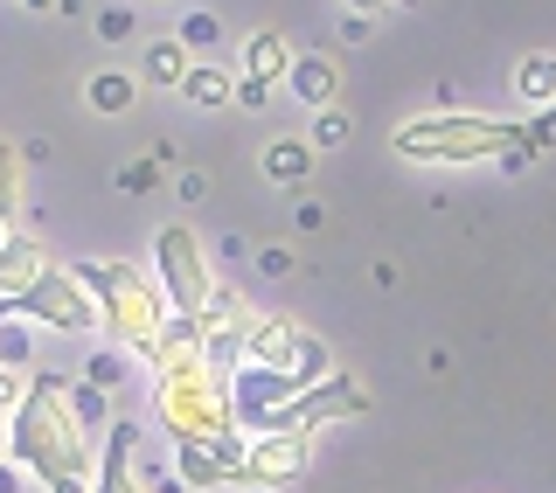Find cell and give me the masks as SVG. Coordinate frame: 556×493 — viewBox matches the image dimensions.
<instances>
[{"instance_id": "6da1fadb", "label": "cell", "mask_w": 556, "mask_h": 493, "mask_svg": "<svg viewBox=\"0 0 556 493\" xmlns=\"http://www.w3.org/2000/svg\"><path fill=\"white\" fill-rule=\"evenodd\" d=\"M8 452L14 466H28L49 493H84L98 480L91 466V438H84V417H77V390L63 376H28V396L22 410L8 417Z\"/></svg>"}, {"instance_id": "7a4b0ae2", "label": "cell", "mask_w": 556, "mask_h": 493, "mask_svg": "<svg viewBox=\"0 0 556 493\" xmlns=\"http://www.w3.org/2000/svg\"><path fill=\"white\" fill-rule=\"evenodd\" d=\"M70 271H77L84 292L98 299V320H104V333H112L126 355H147V362L161 355V341L174 327V306H167L161 278H147L126 257H91V264H70Z\"/></svg>"}, {"instance_id": "3957f363", "label": "cell", "mask_w": 556, "mask_h": 493, "mask_svg": "<svg viewBox=\"0 0 556 493\" xmlns=\"http://www.w3.org/2000/svg\"><path fill=\"white\" fill-rule=\"evenodd\" d=\"M396 153L425 167H473V161L521 167V126L515 118H486V112H431V118L396 126Z\"/></svg>"}, {"instance_id": "277c9868", "label": "cell", "mask_w": 556, "mask_h": 493, "mask_svg": "<svg viewBox=\"0 0 556 493\" xmlns=\"http://www.w3.org/2000/svg\"><path fill=\"white\" fill-rule=\"evenodd\" d=\"M153 278H161L167 306L181 313V320H202L208 299H216V278H208V257H202V237L188 230V223H167V230L153 237Z\"/></svg>"}, {"instance_id": "5b68a950", "label": "cell", "mask_w": 556, "mask_h": 493, "mask_svg": "<svg viewBox=\"0 0 556 493\" xmlns=\"http://www.w3.org/2000/svg\"><path fill=\"white\" fill-rule=\"evenodd\" d=\"M14 320H35V327H56V333H91L98 320V299L84 292V278L70 264H42V278L14 299Z\"/></svg>"}, {"instance_id": "8992f818", "label": "cell", "mask_w": 556, "mask_h": 493, "mask_svg": "<svg viewBox=\"0 0 556 493\" xmlns=\"http://www.w3.org/2000/svg\"><path fill=\"white\" fill-rule=\"evenodd\" d=\"M243 362H257V368H271V376H286L292 390H313V382H327L334 376V362H327V347L313 341L306 327H292V320H278V313H265L251 333V355Z\"/></svg>"}, {"instance_id": "52a82bcc", "label": "cell", "mask_w": 556, "mask_h": 493, "mask_svg": "<svg viewBox=\"0 0 556 493\" xmlns=\"http://www.w3.org/2000/svg\"><path fill=\"white\" fill-rule=\"evenodd\" d=\"M362 410H369V390L348 376H327L313 390H300L286 410H271L265 431H320V425H341V417H362Z\"/></svg>"}, {"instance_id": "ba28073f", "label": "cell", "mask_w": 556, "mask_h": 493, "mask_svg": "<svg viewBox=\"0 0 556 493\" xmlns=\"http://www.w3.org/2000/svg\"><path fill=\"white\" fill-rule=\"evenodd\" d=\"M313 466V431H257L243 445V480L237 486H292Z\"/></svg>"}, {"instance_id": "9c48e42d", "label": "cell", "mask_w": 556, "mask_h": 493, "mask_svg": "<svg viewBox=\"0 0 556 493\" xmlns=\"http://www.w3.org/2000/svg\"><path fill=\"white\" fill-rule=\"evenodd\" d=\"M257 320H265V313H251L237 292H216V299H208V313H202V355L216 362V368H243Z\"/></svg>"}, {"instance_id": "30bf717a", "label": "cell", "mask_w": 556, "mask_h": 493, "mask_svg": "<svg viewBox=\"0 0 556 493\" xmlns=\"http://www.w3.org/2000/svg\"><path fill=\"white\" fill-rule=\"evenodd\" d=\"M174 472H181V486H195V493L237 486L243 480V445L237 438H181V445H174Z\"/></svg>"}, {"instance_id": "8fae6325", "label": "cell", "mask_w": 556, "mask_h": 493, "mask_svg": "<svg viewBox=\"0 0 556 493\" xmlns=\"http://www.w3.org/2000/svg\"><path fill=\"white\" fill-rule=\"evenodd\" d=\"M132 425H112V445H104V459H98V480L91 493H147V480L132 472Z\"/></svg>"}, {"instance_id": "7c38bea8", "label": "cell", "mask_w": 556, "mask_h": 493, "mask_svg": "<svg viewBox=\"0 0 556 493\" xmlns=\"http://www.w3.org/2000/svg\"><path fill=\"white\" fill-rule=\"evenodd\" d=\"M243 77L265 84V91H271V84H286V77H292V42H286L278 28L251 35V42H243Z\"/></svg>"}, {"instance_id": "4fadbf2b", "label": "cell", "mask_w": 556, "mask_h": 493, "mask_svg": "<svg viewBox=\"0 0 556 493\" xmlns=\"http://www.w3.org/2000/svg\"><path fill=\"white\" fill-rule=\"evenodd\" d=\"M42 243H28V237H14L8 251H0V299H22L35 278H42Z\"/></svg>"}, {"instance_id": "5bb4252c", "label": "cell", "mask_w": 556, "mask_h": 493, "mask_svg": "<svg viewBox=\"0 0 556 493\" xmlns=\"http://www.w3.org/2000/svg\"><path fill=\"white\" fill-rule=\"evenodd\" d=\"M181 91H188V104H202V112H223V104L237 98V77H230V69H216V63H195L181 77Z\"/></svg>"}, {"instance_id": "9a60e30c", "label": "cell", "mask_w": 556, "mask_h": 493, "mask_svg": "<svg viewBox=\"0 0 556 493\" xmlns=\"http://www.w3.org/2000/svg\"><path fill=\"white\" fill-rule=\"evenodd\" d=\"M292 91H300L306 104H320V112H327V104L341 98V77H334V63H327V56H300V63H292Z\"/></svg>"}, {"instance_id": "2e32d148", "label": "cell", "mask_w": 556, "mask_h": 493, "mask_svg": "<svg viewBox=\"0 0 556 493\" xmlns=\"http://www.w3.org/2000/svg\"><path fill=\"white\" fill-rule=\"evenodd\" d=\"M515 91L549 112V104H556V56H529V63L515 69Z\"/></svg>"}, {"instance_id": "e0dca14e", "label": "cell", "mask_w": 556, "mask_h": 493, "mask_svg": "<svg viewBox=\"0 0 556 493\" xmlns=\"http://www.w3.org/2000/svg\"><path fill=\"white\" fill-rule=\"evenodd\" d=\"M22 147H14V139H0V223H14L22 216Z\"/></svg>"}, {"instance_id": "ac0fdd59", "label": "cell", "mask_w": 556, "mask_h": 493, "mask_svg": "<svg viewBox=\"0 0 556 493\" xmlns=\"http://www.w3.org/2000/svg\"><path fill=\"white\" fill-rule=\"evenodd\" d=\"M306 167H313V147H292V139H278V147H265V174L271 181H306Z\"/></svg>"}, {"instance_id": "d6986e66", "label": "cell", "mask_w": 556, "mask_h": 493, "mask_svg": "<svg viewBox=\"0 0 556 493\" xmlns=\"http://www.w3.org/2000/svg\"><path fill=\"white\" fill-rule=\"evenodd\" d=\"M132 98H139V84L118 77V69H98V77H91V104H98V112H126Z\"/></svg>"}, {"instance_id": "ffe728a7", "label": "cell", "mask_w": 556, "mask_h": 493, "mask_svg": "<svg viewBox=\"0 0 556 493\" xmlns=\"http://www.w3.org/2000/svg\"><path fill=\"white\" fill-rule=\"evenodd\" d=\"M195 63H181V42H153L147 49V84H181Z\"/></svg>"}, {"instance_id": "44dd1931", "label": "cell", "mask_w": 556, "mask_h": 493, "mask_svg": "<svg viewBox=\"0 0 556 493\" xmlns=\"http://www.w3.org/2000/svg\"><path fill=\"white\" fill-rule=\"evenodd\" d=\"M348 132H355V126H348V112H341V104H327V112L313 118V147H341Z\"/></svg>"}, {"instance_id": "7402d4cb", "label": "cell", "mask_w": 556, "mask_h": 493, "mask_svg": "<svg viewBox=\"0 0 556 493\" xmlns=\"http://www.w3.org/2000/svg\"><path fill=\"white\" fill-rule=\"evenodd\" d=\"M549 139H556V104H549V112H535L529 126H521V161H529V153H543Z\"/></svg>"}, {"instance_id": "603a6c76", "label": "cell", "mask_w": 556, "mask_h": 493, "mask_svg": "<svg viewBox=\"0 0 556 493\" xmlns=\"http://www.w3.org/2000/svg\"><path fill=\"white\" fill-rule=\"evenodd\" d=\"M22 396H28V376H22V368H14V362H0V410H22Z\"/></svg>"}, {"instance_id": "cb8c5ba5", "label": "cell", "mask_w": 556, "mask_h": 493, "mask_svg": "<svg viewBox=\"0 0 556 493\" xmlns=\"http://www.w3.org/2000/svg\"><path fill=\"white\" fill-rule=\"evenodd\" d=\"M390 8H404V0H348V14H355V22H369V14H390Z\"/></svg>"}, {"instance_id": "d4e9b609", "label": "cell", "mask_w": 556, "mask_h": 493, "mask_svg": "<svg viewBox=\"0 0 556 493\" xmlns=\"http://www.w3.org/2000/svg\"><path fill=\"white\" fill-rule=\"evenodd\" d=\"M126 28H132V14H98V35H104V42H118Z\"/></svg>"}, {"instance_id": "484cf974", "label": "cell", "mask_w": 556, "mask_h": 493, "mask_svg": "<svg viewBox=\"0 0 556 493\" xmlns=\"http://www.w3.org/2000/svg\"><path fill=\"white\" fill-rule=\"evenodd\" d=\"M14 237H22V230H14V223H0V251H8V243H14Z\"/></svg>"}, {"instance_id": "4316f807", "label": "cell", "mask_w": 556, "mask_h": 493, "mask_svg": "<svg viewBox=\"0 0 556 493\" xmlns=\"http://www.w3.org/2000/svg\"><path fill=\"white\" fill-rule=\"evenodd\" d=\"M22 8H35V14H42V8H56V0H22Z\"/></svg>"}, {"instance_id": "83f0119b", "label": "cell", "mask_w": 556, "mask_h": 493, "mask_svg": "<svg viewBox=\"0 0 556 493\" xmlns=\"http://www.w3.org/2000/svg\"><path fill=\"white\" fill-rule=\"evenodd\" d=\"M0 445H8V431H0Z\"/></svg>"}]
</instances>
